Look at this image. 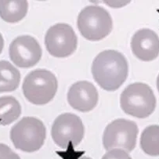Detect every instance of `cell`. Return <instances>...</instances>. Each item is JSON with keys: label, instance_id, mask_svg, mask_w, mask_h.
I'll return each mask as SVG.
<instances>
[{"label": "cell", "instance_id": "obj_6", "mask_svg": "<svg viewBox=\"0 0 159 159\" xmlns=\"http://www.w3.org/2000/svg\"><path fill=\"white\" fill-rule=\"evenodd\" d=\"M138 127L136 123L119 118L111 122L103 132V144L107 151L121 149L131 152L136 148Z\"/></svg>", "mask_w": 159, "mask_h": 159}, {"label": "cell", "instance_id": "obj_3", "mask_svg": "<svg viewBox=\"0 0 159 159\" xmlns=\"http://www.w3.org/2000/svg\"><path fill=\"white\" fill-rule=\"evenodd\" d=\"M23 93L25 98L35 105L46 104L55 97L58 82L51 71L39 69L30 72L24 80Z\"/></svg>", "mask_w": 159, "mask_h": 159}, {"label": "cell", "instance_id": "obj_20", "mask_svg": "<svg viewBox=\"0 0 159 159\" xmlns=\"http://www.w3.org/2000/svg\"><path fill=\"white\" fill-rule=\"evenodd\" d=\"M157 90L159 92V75L157 76Z\"/></svg>", "mask_w": 159, "mask_h": 159}, {"label": "cell", "instance_id": "obj_21", "mask_svg": "<svg viewBox=\"0 0 159 159\" xmlns=\"http://www.w3.org/2000/svg\"><path fill=\"white\" fill-rule=\"evenodd\" d=\"M79 159H91L90 157H85V156H82V157H79Z\"/></svg>", "mask_w": 159, "mask_h": 159}, {"label": "cell", "instance_id": "obj_11", "mask_svg": "<svg viewBox=\"0 0 159 159\" xmlns=\"http://www.w3.org/2000/svg\"><path fill=\"white\" fill-rule=\"evenodd\" d=\"M133 54L143 61H151L159 54V38L154 31L143 28L136 31L131 40Z\"/></svg>", "mask_w": 159, "mask_h": 159}, {"label": "cell", "instance_id": "obj_14", "mask_svg": "<svg viewBox=\"0 0 159 159\" xmlns=\"http://www.w3.org/2000/svg\"><path fill=\"white\" fill-rule=\"evenodd\" d=\"M21 114V107L13 97H0V125H10L16 121Z\"/></svg>", "mask_w": 159, "mask_h": 159}, {"label": "cell", "instance_id": "obj_12", "mask_svg": "<svg viewBox=\"0 0 159 159\" xmlns=\"http://www.w3.org/2000/svg\"><path fill=\"white\" fill-rule=\"evenodd\" d=\"M28 2L25 0H0V17L9 23H16L26 16Z\"/></svg>", "mask_w": 159, "mask_h": 159}, {"label": "cell", "instance_id": "obj_17", "mask_svg": "<svg viewBox=\"0 0 159 159\" xmlns=\"http://www.w3.org/2000/svg\"><path fill=\"white\" fill-rule=\"evenodd\" d=\"M0 159H20V157L7 145L0 143Z\"/></svg>", "mask_w": 159, "mask_h": 159}, {"label": "cell", "instance_id": "obj_10", "mask_svg": "<svg viewBox=\"0 0 159 159\" xmlns=\"http://www.w3.org/2000/svg\"><path fill=\"white\" fill-rule=\"evenodd\" d=\"M67 100L69 104L79 111H90L98 103V92L92 83L80 81L70 86Z\"/></svg>", "mask_w": 159, "mask_h": 159}, {"label": "cell", "instance_id": "obj_4", "mask_svg": "<svg viewBox=\"0 0 159 159\" xmlns=\"http://www.w3.org/2000/svg\"><path fill=\"white\" fill-rule=\"evenodd\" d=\"M46 136L44 124L34 117L23 118L10 131V138L15 148L25 152L39 151L43 147Z\"/></svg>", "mask_w": 159, "mask_h": 159}, {"label": "cell", "instance_id": "obj_19", "mask_svg": "<svg viewBox=\"0 0 159 159\" xmlns=\"http://www.w3.org/2000/svg\"><path fill=\"white\" fill-rule=\"evenodd\" d=\"M3 46H4V39L2 38V35L0 33V53L2 52V49H3Z\"/></svg>", "mask_w": 159, "mask_h": 159}, {"label": "cell", "instance_id": "obj_1", "mask_svg": "<svg viewBox=\"0 0 159 159\" xmlns=\"http://www.w3.org/2000/svg\"><path fill=\"white\" fill-rule=\"evenodd\" d=\"M94 80L107 91L118 89L126 80L129 65L125 56L116 50L110 49L100 52L92 64Z\"/></svg>", "mask_w": 159, "mask_h": 159}, {"label": "cell", "instance_id": "obj_5", "mask_svg": "<svg viewBox=\"0 0 159 159\" xmlns=\"http://www.w3.org/2000/svg\"><path fill=\"white\" fill-rule=\"evenodd\" d=\"M78 28L82 36L89 41H99L107 37L113 28L110 13L99 6L84 8L78 16Z\"/></svg>", "mask_w": 159, "mask_h": 159}, {"label": "cell", "instance_id": "obj_2", "mask_svg": "<svg viewBox=\"0 0 159 159\" xmlns=\"http://www.w3.org/2000/svg\"><path fill=\"white\" fill-rule=\"evenodd\" d=\"M120 106L127 115L138 118H148L155 109V96L149 85L136 82L128 85L123 91Z\"/></svg>", "mask_w": 159, "mask_h": 159}, {"label": "cell", "instance_id": "obj_8", "mask_svg": "<svg viewBox=\"0 0 159 159\" xmlns=\"http://www.w3.org/2000/svg\"><path fill=\"white\" fill-rule=\"evenodd\" d=\"M45 45L52 57L64 58L71 55L77 49L78 39L75 32L67 24H57L48 30Z\"/></svg>", "mask_w": 159, "mask_h": 159}, {"label": "cell", "instance_id": "obj_9", "mask_svg": "<svg viewBox=\"0 0 159 159\" xmlns=\"http://www.w3.org/2000/svg\"><path fill=\"white\" fill-rule=\"evenodd\" d=\"M11 61L17 67H31L34 66L42 57V49L37 40L30 35L16 37L9 49Z\"/></svg>", "mask_w": 159, "mask_h": 159}, {"label": "cell", "instance_id": "obj_16", "mask_svg": "<svg viewBox=\"0 0 159 159\" xmlns=\"http://www.w3.org/2000/svg\"><path fill=\"white\" fill-rule=\"evenodd\" d=\"M102 159H133L124 150L112 149L107 151V152L103 156Z\"/></svg>", "mask_w": 159, "mask_h": 159}, {"label": "cell", "instance_id": "obj_13", "mask_svg": "<svg viewBox=\"0 0 159 159\" xmlns=\"http://www.w3.org/2000/svg\"><path fill=\"white\" fill-rule=\"evenodd\" d=\"M20 82V71L8 61H0V93L16 90Z\"/></svg>", "mask_w": 159, "mask_h": 159}, {"label": "cell", "instance_id": "obj_15", "mask_svg": "<svg viewBox=\"0 0 159 159\" xmlns=\"http://www.w3.org/2000/svg\"><path fill=\"white\" fill-rule=\"evenodd\" d=\"M140 147L148 155H159V125H150L143 130L140 137Z\"/></svg>", "mask_w": 159, "mask_h": 159}, {"label": "cell", "instance_id": "obj_7", "mask_svg": "<svg viewBox=\"0 0 159 159\" xmlns=\"http://www.w3.org/2000/svg\"><path fill=\"white\" fill-rule=\"evenodd\" d=\"M85 128L82 119L70 113L59 115L52 124L51 135L59 148L65 149L70 143L77 146L84 137Z\"/></svg>", "mask_w": 159, "mask_h": 159}, {"label": "cell", "instance_id": "obj_18", "mask_svg": "<svg viewBox=\"0 0 159 159\" xmlns=\"http://www.w3.org/2000/svg\"><path fill=\"white\" fill-rule=\"evenodd\" d=\"M103 2L106 4V5L109 6L110 7H111V8H121V7H125L126 5H128L130 2V1H121V0H118V1H104Z\"/></svg>", "mask_w": 159, "mask_h": 159}]
</instances>
